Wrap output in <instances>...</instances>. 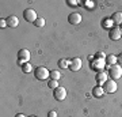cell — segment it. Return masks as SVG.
Returning <instances> with one entry per match:
<instances>
[{"instance_id":"1","label":"cell","mask_w":122,"mask_h":117,"mask_svg":"<svg viewBox=\"0 0 122 117\" xmlns=\"http://www.w3.org/2000/svg\"><path fill=\"white\" fill-rule=\"evenodd\" d=\"M107 74L110 75V78L113 79V80H117V79H119L122 76V67L121 65H118V64L111 65Z\"/></svg>"},{"instance_id":"2","label":"cell","mask_w":122,"mask_h":117,"mask_svg":"<svg viewBox=\"0 0 122 117\" xmlns=\"http://www.w3.org/2000/svg\"><path fill=\"white\" fill-rule=\"evenodd\" d=\"M50 76V71H48L46 67H37L35 68V78L39 80H45L46 78Z\"/></svg>"},{"instance_id":"3","label":"cell","mask_w":122,"mask_h":117,"mask_svg":"<svg viewBox=\"0 0 122 117\" xmlns=\"http://www.w3.org/2000/svg\"><path fill=\"white\" fill-rule=\"evenodd\" d=\"M29 60H30V52L27 49H20L18 52V63H19V65H23L25 63H29Z\"/></svg>"},{"instance_id":"4","label":"cell","mask_w":122,"mask_h":117,"mask_svg":"<svg viewBox=\"0 0 122 117\" xmlns=\"http://www.w3.org/2000/svg\"><path fill=\"white\" fill-rule=\"evenodd\" d=\"M23 17H25V19H26L27 22H33L34 23L37 19H38V17H37V12H35L33 8H27L23 11Z\"/></svg>"},{"instance_id":"5","label":"cell","mask_w":122,"mask_h":117,"mask_svg":"<svg viewBox=\"0 0 122 117\" xmlns=\"http://www.w3.org/2000/svg\"><path fill=\"white\" fill-rule=\"evenodd\" d=\"M103 90L106 91V93H115L117 91V83H115V80H113V79H107L106 80V83L103 84Z\"/></svg>"},{"instance_id":"6","label":"cell","mask_w":122,"mask_h":117,"mask_svg":"<svg viewBox=\"0 0 122 117\" xmlns=\"http://www.w3.org/2000/svg\"><path fill=\"white\" fill-rule=\"evenodd\" d=\"M53 95H54V98H56L57 101H62V100H65V97H66V90L64 89V87L58 86L56 90H54Z\"/></svg>"},{"instance_id":"7","label":"cell","mask_w":122,"mask_h":117,"mask_svg":"<svg viewBox=\"0 0 122 117\" xmlns=\"http://www.w3.org/2000/svg\"><path fill=\"white\" fill-rule=\"evenodd\" d=\"M109 37L113 41H117V39H119L122 37V31L119 30V27H111L109 31Z\"/></svg>"},{"instance_id":"8","label":"cell","mask_w":122,"mask_h":117,"mask_svg":"<svg viewBox=\"0 0 122 117\" xmlns=\"http://www.w3.org/2000/svg\"><path fill=\"white\" fill-rule=\"evenodd\" d=\"M80 68H81V59H80V57H76L73 60H71V64H69L71 71L76 72V71H79Z\"/></svg>"},{"instance_id":"9","label":"cell","mask_w":122,"mask_h":117,"mask_svg":"<svg viewBox=\"0 0 122 117\" xmlns=\"http://www.w3.org/2000/svg\"><path fill=\"white\" fill-rule=\"evenodd\" d=\"M68 21H69L71 25H79V23L81 22V15L79 12H72V14H69V17H68Z\"/></svg>"},{"instance_id":"10","label":"cell","mask_w":122,"mask_h":117,"mask_svg":"<svg viewBox=\"0 0 122 117\" xmlns=\"http://www.w3.org/2000/svg\"><path fill=\"white\" fill-rule=\"evenodd\" d=\"M107 75H109V74H106V72H98L96 76H95L98 84H105L106 80H107Z\"/></svg>"},{"instance_id":"11","label":"cell","mask_w":122,"mask_h":117,"mask_svg":"<svg viewBox=\"0 0 122 117\" xmlns=\"http://www.w3.org/2000/svg\"><path fill=\"white\" fill-rule=\"evenodd\" d=\"M5 21H7V26H10V27H16L18 25H19V21H18V18L15 17V15L8 17Z\"/></svg>"},{"instance_id":"12","label":"cell","mask_w":122,"mask_h":117,"mask_svg":"<svg viewBox=\"0 0 122 117\" xmlns=\"http://www.w3.org/2000/svg\"><path fill=\"white\" fill-rule=\"evenodd\" d=\"M103 94H105V90H103L102 86H95L94 89H92V95L96 97V98H100Z\"/></svg>"},{"instance_id":"13","label":"cell","mask_w":122,"mask_h":117,"mask_svg":"<svg viewBox=\"0 0 122 117\" xmlns=\"http://www.w3.org/2000/svg\"><path fill=\"white\" fill-rule=\"evenodd\" d=\"M111 21L114 23H117V25H122V12H114L113 17H111Z\"/></svg>"},{"instance_id":"14","label":"cell","mask_w":122,"mask_h":117,"mask_svg":"<svg viewBox=\"0 0 122 117\" xmlns=\"http://www.w3.org/2000/svg\"><path fill=\"white\" fill-rule=\"evenodd\" d=\"M117 56H114V55H109V56H106V64H109L110 67L111 65H115L117 63Z\"/></svg>"},{"instance_id":"15","label":"cell","mask_w":122,"mask_h":117,"mask_svg":"<svg viewBox=\"0 0 122 117\" xmlns=\"http://www.w3.org/2000/svg\"><path fill=\"white\" fill-rule=\"evenodd\" d=\"M103 65H105V63H103L102 60L99 61V59H96V60L92 63V67H94V68H95L98 72H100V69L103 68Z\"/></svg>"},{"instance_id":"16","label":"cell","mask_w":122,"mask_h":117,"mask_svg":"<svg viewBox=\"0 0 122 117\" xmlns=\"http://www.w3.org/2000/svg\"><path fill=\"white\" fill-rule=\"evenodd\" d=\"M22 71L25 72V74H29V72L33 71V67H31L30 63H25V64L22 65Z\"/></svg>"},{"instance_id":"17","label":"cell","mask_w":122,"mask_h":117,"mask_svg":"<svg viewBox=\"0 0 122 117\" xmlns=\"http://www.w3.org/2000/svg\"><path fill=\"white\" fill-rule=\"evenodd\" d=\"M50 78L54 79V80H58V79L61 78L60 71H57V69H54V71H50Z\"/></svg>"},{"instance_id":"18","label":"cell","mask_w":122,"mask_h":117,"mask_svg":"<svg viewBox=\"0 0 122 117\" xmlns=\"http://www.w3.org/2000/svg\"><path fill=\"white\" fill-rule=\"evenodd\" d=\"M71 64V61H68L66 59H61L60 61H58V65H60L61 68H68Z\"/></svg>"},{"instance_id":"19","label":"cell","mask_w":122,"mask_h":117,"mask_svg":"<svg viewBox=\"0 0 122 117\" xmlns=\"http://www.w3.org/2000/svg\"><path fill=\"white\" fill-rule=\"evenodd\" d=\"M50 89H53V90H56L57 87H58V80H54V79H50L49 80V84H48Z\"/></svg>"},{"instance_id":"20","label":"cell","mask_w":122,"mask_h":117,"mask_svg":"<svg viewBox=\"0 0 122 117\" xmlns=\"http://www.w3.org/2000/svg\"><path fill=\"white\" fill-rule=\"evenodd\" d=\"M34 25H35L37 27H42V26L45 25V19H44V18H38V19L34 22Z\"/></svg>"},{"instance_id":"21","label":"cell","mask_w":122,"mask_h":117,"mask_svg":"<svg viewBox=\"0 0 122 117\" xmlns=\"http://www.w3.org/2000/svg\"><path fill=\"white\" fill-rule=\"evenodd\" d=\"M84 4H86V7H88V10L90 8H94V1H84Z\"/></svg>"},{"instance_id":"22","label":"cell","mask_w":122,"mask_h":117,"mask_svg":"<svg viewBox=\"0 0 122 117\" xmlns=\"http://www.w3.org/2000/svg\"><path fill=\"white\" fill-rule=\"evenodd\" d=\"M48 117H57V112L56 110H50L48 114Z\"/></svg>"},{"instance_id":"23","label":"cell","mask_w":122,"mask_h":117,"mask_svg":"<svg viewBox=\"0 0 122 117\" xmlns=\"http://www.w3.org/2000/svg\"><path fill=\"white\" fill-rule=\"evenodd\" d=\"M68 4H69V6H77L79 1H76V0H69V1H68Z\"/></svg>"},{"instance_id":"24","label":"cell","mask_w":122,"mask_h":117,"mask_svg":"<svg viewBox=\"0 0 122 117\" xmlns=\"http://www.w3.org/2000/svg\"><path fill=\"white\" fill-rule=\"evenodd\" d=\"M0 26H1V27L7 26V21H5V19H1V21H0Z\"/></svg>"},{"instance_id":"25","label":"cell","mask_w":122,"mask_h":117,"mask_svg":"<svg viewBox=\"0 0 122 117\" xmlns=\"http://www.w3.org/2000/svg\"><path fill=\"white\" fill-rule=\"evenodd\" d=\"M105 55H103V53L100 52V53H98V55H96V59H105Z\"/></svg>"},{"instance_id":"26","label":"cell","mask_w":122,"mask_h":117,"mask_svg":"<svg viewBox=\"0 0 122 117\" xmlns=\"http://www.w3.org/2000/svg\"><path fill=\"white\" fill-rule=\"evenodd\" d=\"M117 60H118V63H121L122 64V53L119 55V56H117Z\"/></svg>"},{"instance_id":"27","label":"cell","mask_w":122,"mask_h":117,"mask_svg":"<svg viewBox=\"0 0 122 117\" xmlns=\"http://www.w3.org/2000/svg\"><path fill=\"white\" fill-rule=\"evenodd\" d=\"M15 117H26V116H25V114H22V113H18Z\"/></svg>"},{"instance_id":"28","label":"cell","mask_w":122,"mask_h":117,"mask_svg":"<svg viewBox=\"0 0 122 117\" xmlns=\"http://www.w3.org/2000/svg\"><path fill=\"white\" fill-rule=\"evenodd\" d=\"M119 30H121V31H122V25H121V27H119Z\"/></svg>"},{"instance_id":"29","label":"cell","mask_w":122,"mask_h":117,"mask_svg":"<svg viewBox=\"0 0 122 117\" xmlns=\"http://www.w3.org/2000/svg\"><path fill=\"white\" fill-rule=\"evenodd\" d=\"M29 117H35V116H29Z\"/></svg>"}]
</instances>
